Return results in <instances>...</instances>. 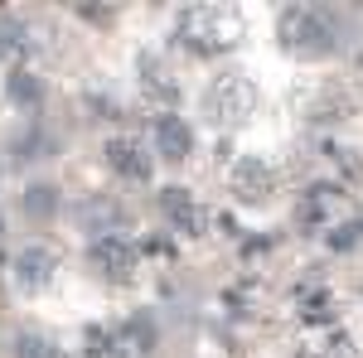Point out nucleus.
Returning <instances> with one entry per match:
<instances>
[{
  "label": "nucleus",
  "mask_w": 363,
  "mask_h": 358,
  "mask_svg": "<svg viewBox=\"0 0 363 358\" xmlns=\"http://www.w3.org/2000/svg\"><path fill=\"white\" fill-rule=\"evenodd\" d=\"M277 44L301 63H330L344 49V15L325 10V5H281Z\"/></svg>",
  "instance_id": "1"
},
{
  "label": "nucleus",
  "mask_w": 363,
  "mask_h": 358,
  "mask_svg": "<svg viewBox=\"0 0 363 358\" xmlns=\"http://www.w3.org/2000/svg\"><path fill=\"white\" fill-rule=\"evenodd\" d=\"M169 44L194 63H213L238 49V15L223 5H184L169 25Z\"/></svg>",
  "instance_id": "2"
},
{
  "label": "nucleus",
  "mask_w": 363,
  "mask_h": 358,
  "mask_svg": "<svg viewBox=\"0 0 363 358\" xmlns=\"http://www.w3.org/2000/svg\"><path fill=\"white\" fill-rule=\"evenodd\" d=\"M262 107V92L247 73H213L199 92V116L213 131H242Z\"/></svg>",
  "instance_id": "3"
},
{
  "label": "nucleus",
  "mask_w": 363,
  "mask_h": 358,
  "mask_svg": "<svg viewBox=\"0 0 363 358\" xmlns=\"http://www.w3.org/2000/svg\"><path fill=\"white\" fill-rule=\"evenodd\" d=\"M68 218H73V228L83 233L87 242H97V237L126 233V228L136 223V213H131V203H126L121 194H112V189H87L83 198H73V203H68Z\"/></svg>",
  "instance_id": "4"
},
{
  "label": "nucleus",
  "mask_w": 363,
  "mask_h": 358,
  "mask_svg": "<svg viewBox=\"0 0 363 358\" xmlns=\"http://www.w3.org/2000/svg\"><path fill=\"white\" fill-rule=\"evenodd\" d=\"M228 184V198L238 203V208H267L281 189V169L267 160V155H238L223 174Z\"/></svg>",
  "instance_id": "5"
},
{
  "label": "nucleus",
  "mask_w": 363,
  "mask_h": 358,
  "mask_svg": "<svg viewBox=\"0 0 363 358\" xmlns=\"http://www.w3.org/2000/svg\"><path fill=\"white\" fill-rule=\"evenodd\" d=\"M102 165H107V174L112 179H121V184H131V189H150L155 184V150H150V140L145 136H107L102 140Z\"/></svg>",
  "instance_id": "6"
},
{
  "label": "nucleus",
  "mask_w": 363,
  "mask_h": 358,
  "mask_svg": "<svg viewBox=\"0 0 363 358\" xmlns=\"http://www.w3.org/2000/svg\"><path fill=\"white\" fill-rule=\"evenodd\" d=\"M58 267H63V257H58V247H49V242H20V247L5 257V276H10V286H15L20 296L49 291Z\"/></svg>",
  "instance_id": "7"
},
{
  "label": "nucleus",
  "mask_w": 363,
  "mask_h": 358,
  "mask_svg": "<svg viewBox=\"0 0 363 358\" xmlns=\"http://www.w3.org/2000/svg\"><path fill=\"white\" fill-rule=\"evenodd\" d=\"M87 272L97 276V281H107V286H126V281H136V267H140V242L131 233H112V237H97V242H87Z\"/></svg>",
  "instance_id": "8"
},
{
  "label": "nucleus",
  "mask_w": 363,
  "mask_h": 358,
  "mask_svg": "<svg viewBox=\"0 0 363 358\" xmlns=\"http://www.w3.org/2000/svg\"><path fill=\"white\" fill-rule=\"evenodd\" d=\"M54 155H63V131H58L49 116L15 121V131L5 136V160L10 165H44Z\"/></svg>",
  "instance_id": "9"
},
{
  "label": "nucleus",
  "mask_w": 363,
  "mask_h": 358,
  "mask_svg": "<svg viewBox=\"0 0 363 358\" xmlns=\"http://www.w3.org/2000/svg\"><path fill=\"white\" fill-rule=\"evenodd\" d=\"M150 150L160 165H184L199 150V131L184 111H155L150 116Z\"/></svg>",
  "instance_id": "10"
},
{
  "label": "nucleus",
  "mask_w": 363,
  "mask_h": 358,
  "mask_svg": "<svg viewBox=\"0 0 363 358\" xmlns=\"http://www.w3.org/2000/svg\"><path fill=\"white\" fill-rule=\"evenodd\" d=\"M155 208H160V218H165V228L174 237H203L208 233V208L184 184H160L155 189Z\"/></svg>",
  "instance_id": "11"
},
{
  "label": "nucleus",
  "mask_w": 363,
  "mask_h": 358,
  "mask_svg": "<svg viewBox=\"0 0 363 358\" xmlns=\"http://www.w3.org/2000/svg\"><path fill=\"white\" fill-rule=\"evenodd\" d=\"M339 208H344V189L335 179H315L296 198V228L301 233H330L339 223Z\"/></svg>",
  "instance_id": "12"
},
{
  "label": "nucleus",
  "mask_w": 363,
  "mask_h": 358,
  "mask_svg": "<svg viewBox=\"0 0 363 358\" xmlns=\"http://www.w3.org/2000/svg\"><path fill=\"white\" fill-rule=\"evenodd\" d=\"M136 87H140V97L160 111H179V102H184V83H179V73L160 54L136 58Z\"/></svg>",
  "instance_id": "13"
},
{
  "label": "nucleus",
  "mask_w": 363,
  "mask_h": 358,
  "mask_svg": "<svg viewBox=\"0 0 363 358\" xmlns=\"http://www.w3.org/2000/svg\"><path fill=\"white\" fill-rule=\"evenodd\" d=\"M0 92H5V102L20 111V121L29 116H49V78L39 73V68H5V78H0Z\"/></svg>",
  "instance_id": "14"
},
{
  "label": "nucleus",
  "mask_w": 363,
  "mask_h": 358,
  "mask_svg": "<svg viewBox=\"0 0 363 358\" xmlns=\"http://www.w3.org/2000/svg\"><path fill=\"white\" fill-rule=\"evenodd\" d=\"M20 213H25L29 223H58L63 213H68V203H63V184L58 179H29L25 189H20Z\"/></svg>",
  "instance_id": "15"
},
{
  "label": "nucleus",
  "mask_w": 363,
  "mask_h": 358,
  "mask_svg": "<svg viewBox=\"0 0 363 358\" xmlns=\"http://www.w3.org/2000/svg\"><path fill=\"white\" fill-rule=\"evenodd\" d=\"M39 54V39H34V29L29 20H20L15 10H0V63H10V68H29V58Z\"/></svg>",
  "instance_id": "16"
},
{
  "label": "nucleus",
  "mask_w": 363,
  "mask_h": 358,
  "mask_svg": "<svg viewBox=\"0 0 363 358\" xmlns=\"http://www.w3.org/2000/svg\"><path fill=\"white\" fill-rule=\"evenodd\" d=\"M296 315H301V325L330 330V325L339 320V301H335V291H330L325 281H301V286H296Z\"/></svg>",
  "instance_id": "17"
},
{
  "label": "nucleus",
  "mask_w": 363,
  "mask_h": 358,
  "mask_svg": "<svg viewBox=\"0 0 363 358\" xmlns=\"http://www.w3.org/2000/svg\"><path fill=\"white\" fill-rule=\"evenodd\" d=\"M116 334L126 339V349L131 354H140V358H150V354H160V315L155 310H131L121 325H116Z\"/></svg>",
  "instance_id": "18"
},
{
  "label": "nucleus",
  "mask_w": 363,
  "mask_h": 358,
  "mask_svg": "<svg viewBox=\"0 0 363 358\" xmlns=\"http://www.w3.org/2000/svg\"><path fill=\"white\" fill-rule=\"evenodd\" d=\"M10 358H68L63 354V344H58L49 330H39V325H20V330L10 334Z\"/></svg>",
  "instance_id": "19"
},
{
  "label": "nucleus",
  "mask_w": 363,
  "mask_h": 358,
  "mask_svg": "<svg viewBox=\"0 0 363 358\" xmlns=\"http://www.w3.org/2000/svg\"><path fill=\"white\" fill-rule=\"evenodd\" d=\"M83 358H131L126 339L116 334V325H83Z\"/></svg>",
  "instance_id": "20"
},
{
  "label": "nucleus",
  "mask_w": 363,
  "mask_h": 358,
  "mask_svg": "<svg viewBox=\"0 0 363 358\" xmlns=\"http://www.w3.org/2000/svg\"><path fill=\"white\" fill-rule=\"evenodd\" d=\"M325 160H330V169H335L339 189H349V184L363 189V160H359L354 145H335V140H330V145H325Z\"/></svg>",
  "instance_id": "21"
},
{
  "label": "nucleus",
  "mask_w": 363,
  "mask_h": 358,
  "mask_svg": "<svg viewBox=\"0 0 363 358\" xmlns=\"http://www.w3.org/2000/svg\"><path fill=\"white\" fill-rule=\"evenodd\" d=\"M83 111H87V121H121L126 102L116 97L112 87H92V92H83Z\"/></svg>",
  "instance_id": "22"
},
{
  "label": "nucleus",
  "mask_w": 363,
  "mask_h": 358,
  "mask_svg": "<svg viewBox=\"0 0 363 358\" xmlns=\"http://www.w3.org/2000/svg\"><path fill=\"white\" fill-rule=\"evenodd\" d=\"M344 116H354V102H349V92H339V87H325V97L310 107V121H315V126L344 121Z\"/></svg>",
  "instance_id": "23"
},
{
  "label": "nucleus",
  "mask_w": 363,
  "mask_h": 358,
  "mask_svg": "<svg viewBox=\"0 0 363 358\" xmlns=\"http://www.w3.org/2000/svg\"><path fill=\"white\" fill-rule=\"evenodd\" d=\"M325 247H330V252H354V247H363V218L335 223V228L325 233Z\"/></svg>",
  "instance_id": "24"
},
{
  "label": "nucleus",
  "mask_w": 363,
  "mask_h": 358,
  "mask_svg": "<svg viewBox=\"0 0 363 358\" xmlns=\"http://www.w3.org/2000/svg\"><path fill=\"white\" fill-rule=\"evenodd\" d=\"M73 15H78L83 25H92V29H102V34H107V29L116 25V15H121V10H116V5H73Z\"/></svg>",
  "instance_id": "25"
},
{
  "label": "nucleus",
  "mask_w": 363,
  "mask_h": 358,
  "mask_svg": "<svg viewBox=\"0 0 363 358\" xmlns=\"http://www.w3.org/2000/svg\"><path fill=\"white\" fill-rule=\"evenodd\" d=\"M277 247V237H242V257H252V252H272Z\"/></svg>",
  "instance_id": "26"
},
{
  "label": "nucleus",
  "mask_w": 363,
  "mask_h": 358,
  "mask_svg": "<svg viewBox=\"0 0 363 358\" xmlns=\"http://www.w3.org/2000/svg\"><path fill=\"white\" fill-rule=\"evenodd\" d=\"M0 237H5V218H0Z\"/></svg>",
  "instance_id": "27"
}]
</instances>
